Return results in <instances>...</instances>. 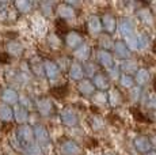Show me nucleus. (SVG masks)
Here are the masks:
<instances>
[{"mask_svg":"<svg viewBox=\"0 0 156 155\" xmlns=\"http://www.w3.org/2000/svg\"><path fill=\"white\" fill-rule=\"evenodd\" d=\"M60 150H61V153L64 155H80V154H82L80 147L75 142H72V140L65 142L64 144L61 146V148H60Z\"/></svg>","mask_w":156,"mask_h":155,"instance_id":"1","label":"nucleus"},{"mask_svg":"<svg viewBox=\"0 0 156 155\" xmlns=\"http://www.w3.org/2000/svg\"><path fill=\"white\" fill-rule=\"evenodd\" d=\"M61 120L68 127H73L77 124V116L75 114V112H72V109H65L61 113Z\"/></svg>","mask_w":156,"mask_h":155,"instance_id":"2","label":"nucleus"},{"mask_svg":"<svg viewBox=\"0 0 156 155\" xmlns=\"http://www.w3.org/2000/svg\"><path fill=\"white\" fill-rule=\"evenodd\" d=\"M134 146H136V148L139 151L147 154L148 150L151 148V140L148 138H145V136H139V138H136V140H134Z\"/></svg>","mask_w":156,"mask_h":155,"instance_id":"3","label":"nucleus"},{"mask_svg":"<svg viewBox=\"0 0 156 155\" xmlns=\"http://www.w3.org/2000/svg\"><path fill=\"white\" fill-rule=\"evenodd\" d=\"M67 44L69 48H79L82 45V35L77 31H72L67 35Z\"/></svg>","mask_w":156,"mask_h":155,"instance_id":"4","label":"nucleus"},{"mask_svg":"<svg viewBox=\"0 0 156 155\" xmlns=\"http://www.w3.org/2000/svg\"><path fill=\"white\" fill-rule=\"evenodd\" d=\"M92 85L95 86V87H98L99 90H106L107 87H109V80H107V78L105 75H102V74H97V75L94 76V83Z\"/></svg>","mask_w":156,"mask_h":155,"instance_id":"5","label":"nucleus"},{"mask_svg":"<svg viewBox=\"0 0 156 155\" xmlns=\"http://www.w3.org/2000/svg\"><path fill=\"white\" fill-rule=\"evenodd\" d=\"M88 30L91 34H98L102 30V23L98 16H92L88 20Z\"/></svg>","mask_w":156,"mask_h":155,"instance_id":"6","label":"nucleus"},{"mask_svg":"<svg viewBox=\"0 0 156 155\" xmlns=\"http://www.w3.org/2000/svg\"><path fill=\"white\" fill-rule=\"evenodd\" d=\"M98 60L103 67L106 68H110L113 65V59H112V55L107 52H105V50H101V52H98Z\"/></svg>","mask_w":156,"mask_h":155,"instance_id":"7","label":"nucleus"},{"mask_svg":"<svg viewBox=\"0 0 156 155\" xmlns=\"http://www.w3.org/2000/svg\"><path fill=\"white\" fill-rule=\"evenodd\" d=\"M75 57L79 60H87L90 57V48L86 44H82L79 48H76L75 50Z\"/></svg>","mask_w":156,"mask_h":155,"instance_id":"8","label":"nucleus"},{"mask_svg":"<svg viewBox=\"0 0 156 155\" xmlns=\"http://www.w3.org/2000/svg\"><path fill=\"white\" fill-rule=\"evenodd\" d=\"M107 98H109V102L112 103V106H118L122 102V95L117 88H112Z\"/></svg>","mask_w":156,"mask_h":155,"instance_id":"9","label":"nucleus"},{"mask_svg":"<svg viewBox=\"0 0 156 155\" xmlns=\"http://www.w3.org/2000/svg\"><path fill=\"white\" fill-rule=\"evenodd\" d=\"M69 75L72 79L75 80H79L84 76V72H83V67L79 64H71V68H69Z\"/></svg>","mask_w":156,"mask_h":155,"instance_id":"10","label":"nucleus"},{"mask_svg":"<svg viewBox=\"0 0 156 155\" xmlns=\"http://www.w3.org/2000/svg\"><path fill=\"white\" fill-rule=\"evenodd\" d=\"M118 29L124 35H132V33H133V25L128 19H122L118 25Z\"/></svg>","mask_w":156,"mask_h":155,"instance_id":"11","label":"nucleus"},{"mask_svg":"<svg viewBox=\"0 0 156 155\" xmlns=\"http://www.w3.org/2000/svg\"><path fill=\"white\" fill-rule=\"evenodd\" d=\"M102 20H103V27H105V30H106L107 33H113L114 30H115L117 23H115V19H114L112 15H105Z\"/></svg>","mask_w":156,"mask_h":155,"instance_id":"12","label":"nucleus"},{"mask_svg":"<svg viewBox=\"0 0 156 155\" xmlns=\"http://www.w3.org/2000/svg\"><path fill=\"white\" fill-rule=\"evenodd\" d=\"M94 90H95V87H94V85H92L90 80H82V82L79 83V91L82 94L90 95V94L94 93Z\"/></svg>","mask_w":156,"mask_h":155,"instance_id":"13","label":"nucleus"},{"mask_svg":"<svg viewBox=\"0 0 156 155\" xmlns=\"http://www.w3.org/2000/svg\"><path fill=\"white\" fill-rule=\"evenodd\" d=\"M114 50H115V53L119 56V57H124V59L129 57V49L126 48V45H125L124 42H121V41L115 42V45H114Z\"/></svg>","mask_w":156,"mask_h":155,"instance_id":"14","label":"nucleus"},{"mask_svg":"<svg viewBox=\"0 0 156 155\" xmlns=\"http://www.w3.org/2000/svg\"><path fill=\"white\" fill-rule=\"evenodd\" d=\"M50 93H52L53 97L61 99V98H64L65 95L68 94V87L67 86H56V87H53L52 90H50Z\"/></svg>","mask_w":156,"mask_h":155,"instance_id":"15","label":"nucleus"},{"mask_svg":"<svg viewBox=\"0 0 156 155\" xmlns=\"http://www.w3.org/2000/svg\"><path fill=\"white\" fill-rule=\"evenodd\" d=\"M148 80H149V72H148V71L144 70V68H141V70L137 71V74H136V82L139 83V85H145Z\"/></svg>","mask_w":156,"mask_h":155,"instance_id":"16","label":"nucleus"},{"mask_svg":"<svg viewBox=\"0 0 156 155\" xmlns=\"http://www.w3.org/2000/svg\"><path fill=\"white\" fill-rule=\"evenodd\" d=\"M126 48L129 49H137V48H140V42H139V35H134V34H132V35H128L126 37Z\"/></svg>","mask_w":156,"mask_h":155,"instance_id":"17","label":"nucleus"},{"mask_svg":"<svg viewBox=\"0 0 156 155\" xmlns=\"http://www.w3.org/2000/svg\"><path fill=\"white\" fill-rule=\"evenodd\" d=\"M45 67H46V74L49 75V78L56 79L57 75H58V67H57L55 63H50V61H48Z\"/></svg>","mask_w":156,"mask_h":155,"instance_id":"18","label":"nucleus"},{"mask_svg":"<svg viewBox=\"0 0 156 155\" xmlns=\"http://www.w3.org/2000/svg\"><path fill=\"white\" fill-rule=\"evenodd\" d=\"M130 112H132V116L134 117V120H136V121H139V123H149V120L145 117V114H144L140 109L132 108Z\"/></svg>","mask_w":156,"mask_h":155,"instance_id":"19","label":"nucleus"},{"mask_svg":"<svg viewBox=\"0 0 156 155\" xmlns=\"http://www.w3.org/2000/svg\"><path fill=\"white\" fill-rule=\"evenodd\" d=\"M60 10V15H61V18H72L73 16V8H71L68 4H64L61 5V7L58 8Z\"/></svg>","mask_w":156,"mask_h":155,"instance_id":"20","label":"nucleus"},{"mask_svg":"<svg viewBox=\"0 0 156 155\" xmlns=\"http://www.w3.org/2000/svg\"><path fill=\"white\" fill-rule=\"evenodd\" d=\"M121 68L125 71V72H134V71H137V64H136V61L126 60V61L122 63Z\"/></svg>","mask_w":156,"mask_h":155,"instance_id":"21","label":"nucleus"},{"mask_svg":"<svg viewBox=\"0 0 156 155\" xmlns=\"http://www.w3.org/2000/svg\"><path fill=\"white\" fill-rule=\"evenodd\" d=\"M139 16H140V19H141L144 23L152 25V22H154V18H152L151 13H149L148 10H141V11L139 13Z\"/></svg>","mask_w":156,"mask_h":155,"instance_id":"22","label":"nucleus"},{"mask_svg":"<svg viewBox=\"0 0 156 155\" xmlns=\"http://www.w3.org/2000/svg\"><path fill=\"white\" fill-rule=\"evenodd\" d=\"M56 30L58 34H65V33H68V25L64 22V20H57L56 22Z\"/></svg>","mask_w":156,"mask_h":155,"instance_id":"23","label":"nucleus"},{"mask_svg":"<svg viewBox=\"0 0 156 155\" xmlns=\"http://www.w3.org/2000/svg\"><path fill=\"white\" fill-rule=\"evenodd\" d=\"M119 82H121V85L124 86V87H126V88H132V87H133L134 80L132 79V78L129 76V75H124V76H121Z\"/></svg>","mask_w":156,"mask_h":155,"instance_id":"24","label":"nucleus"},{"mask_svg":"<svg viewBox=\"0 0 156 155\" xmlns=\"http://www.w3.org/2000/svg\"><path fill=\"white\" fill-rule=\"evenodd\" d=\"M103 120H102L101 117H92L91 118V125H92V128L94 129H97V131H99L102 129V127H103Z\"/></svg>","mask_w":156,"mask_h":155,"instance_id":"25","label":"nucleus"},{"mask_svg":"<svg viewBox=\"0 0 156 155\" xmlns=\"http://www.w3.org/2000/svg\"><path fill=\"white\" fill-rule=\"evenodd\" d=\"M112 40H110V37L109 35H102L101 37V45L103 46V48H106V49H109V48H112Z\"/></svg>","mask_w":156,"mask_h":155,"instance_id":"26","label":"nucleus"},{"mask_svg":"<svg viewBox=\"0 0 156 155\" xmlns=\"http://www.w3.org/2000/svg\"><path fill=\"white\" fill-rule=\"evenodd\" d=\"M83 72H84V75L87 76H92L95 74V67L94 64H86L84 65V70H83Z\"/></svg>","mask_w":156,"mask_h":155,"instance_id":"27","label":"nucleus"},{"mask_svg":"<svg viewBox=\"0 0 156 155\" xmlns=\"http://www.w3.org/2000/svg\"><path fill=\"white\" fill-rule=\"evenodd\" d=\"M109 74L112 75L113 79H117L118 75H119V70H118V68H115V67H110L109 68Z\"/></svg>","mask_w":156,"mask_h":155,"instance_id":"28","label":"nucleus"},{"mask_svg":"<svg viewBox=\"0 0 156 155\" xmlns=\"http://www.w3.org/2000/svg\"><path fill=\"white\" fill-rule=\"evenodd\" d=\"M147 106H148L149 109H156V97L149 98V101L147 102Z\"/></svg>","mask_w":156,"mask_h":155,"instance_id":"29","label":"nucleus"},{"mask_svg":"<svg viewBox=\"0 0 156 155\" xmlns=\"http://www.w3.org/2000/svg\"><path fill=\"white\" fill-rule=\"evenodd\" d=\"M132 97H133V99H139L140 98V88L139 87L133 88V94H132Z\"/></svg>","mask_w":156,"mask_h":155,"instance_id":"30","label":"nucleus"},{"mask_svg":"<svg viewBox=\"0 0 156 155\" xmlns=\"http://www.w3.org/2000/svg\"><path fill=\"white\" fill-rule=\"evenodd\" d=\"M8 60H10V59H8V56L5 55V53H2V55H0V61L2 63H8Z\"/></svg>","mask_w":156,"mask_h":155,"instance_id":"31","label":"nucleus"},{"mask_svg":"<svg viewBox=\"0 0 156 155\" xmlns=\"http://www.w3.org/2000/svg\"><path fill=\"white\" fill-rule=\"evenodd\" d=\"M149 140H152V142H154V143H151V144L156 146V136H154V138H152V139H149Z\"/></svg>","mask_w":156,"mask_h":155,"instance_id":"32","label":"nucleus"},{"mask_svg":"<svg viewBox=\"0 0 156 155\" xmlns=\"http://www.w3.org/2000/svg\"><path fill=\"white\" fill-rule=\"evenodd\" d=\"M154 44H155V45H154V52L156 53V41H155V42H154Z\"/></svg>","mask_w":156,"mask_h":155,"instance_id":"33","label":"nucleus"},{"mask_svg":"<svg viewBox=\"0 0 156 155\" xmlns=\"http://www.w3.org/2000/svg\"><path fill=\"white\" fill-rule=\"evenodd\" d=\"M145 155H156V153H147Z\"/></svg>","mask_w":156,"mask_h":155,"instance_id":"34","label":"nucleus"},{"mask_svg":"<svg viewBox=\"0 0 156 155\" xmlns=\"http://www.w3.org/2000/svg\"><path fill=\"white\" fill-rule=\"evenodd\" d=\"M154 87H155V90H156V78H155V80H154Z\"/></svg>","mask_w":156,"mask_h":155,"instance_id":"35","label":"nucleus"},{"mask_svg":"<svg viewBox=\"0 0 156 155\" xmlns=\"http://www.w3.org/2000/svg\"><path fill=\"white\" fill-rule=\"evenodd\" d=\"M106 155H112V154H106Z\"/></svg>","mask_w":156,"mask_h":155,"instance_id":"36","label":"nucleus"}]
</instances>
